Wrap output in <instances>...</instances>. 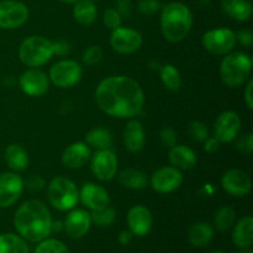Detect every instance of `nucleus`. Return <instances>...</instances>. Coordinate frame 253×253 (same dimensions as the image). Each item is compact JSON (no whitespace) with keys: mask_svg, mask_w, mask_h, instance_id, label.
I'll return each mask as SVG.
<instances>
[{"mask_svg":"<svg viewBox=\"0 0 253 253\" xmlns=\"http://www.w3.org/2000/svg\"><path fill=\"white\" fill-rule=\"evenodd\" d=\"M95 101L108 115L127 119L133 118L142 110L145 95L135 79L114 76L99 83L95 90Z\"/></svg>","mask_w":253,"mask_h":253,"instance_id":"1","label":"nucleus"},{"mask_svg":"<svg viewBox=\"0 0 253 253\" xmlns=\"http://www.w3.org/2000/svg\"><path fill=\"white\" fill-rule=\"evenodd\" d=\"M14 225L22 239L40 242L51 234V214L40 200H27L15 212Z\"/></svg>","mask_w":253,"mask_h":253,"instance_id":"2","label":"nucleus"},{"mask_svg":"<svg viewBox=\"0 0 253 253\" xmlns=\"http://www.w3.org/2000/svg\"><path fill=\"white\" fill-rule=\"evenodd\" d=\"M193 25L192 11L182 2H169L161 12V30L167 41L179 42L189 34Z\"/></svg>","mask_w":253,"mask_h":253,"instance_id":"3","label":"nucleus"},{"mask_svg":"<svg viewBox=\"0 0 253 253\" xmlns=\"http://www.w3.org/2000/svg\"><path fill=\"white\" fill-rule=\"evenodd\" d=\"M252 71V58L244 52H230L220 66V77L230 88L242 85Z\"/></svg>","mask_w":253,"mask_h":253,"instance_id":"4","label":"nucleus"},{"mask_svg":"<svg viewBox=\"0 0 253 253\" xmlns=\"http://www.w3.org/2000/svg\"><path fill=\"white\" fill-rule=\"evenodd\" d=\"M54 53V43L43 36H30L19 48V57L27 67H40L48 62Z\"/></svg>","mask_w":253,"mask_h":253,"instance_id":"5","label":"nucleus"},{"mask_svg":"<svg viewBox=\"0 0 253 253\" xmlns=\"http://www.w3.org/2000/svg\"><path fill=\"white\" fill-rule=\"evenodd\" d=\"M47 197L52 207L61 211L73 209L78 203L79 193L76 184L64 177H56L49 183Z\"/></svg>","mask_w":253,"mask_h":253,"instance_id":"6","label":"nucleus"},{"mask_svg":"<svg viewBox=\"0 0 253 253\" xmlns=\"http://www.w3.org/2000/svg\"><path fill=\"white\" fill-rule=\"evenodd\" d=\"M82 67L72 59H64L54 63L49 69V79L58 88H71L82 78Z\"/></svg>","mask_w":253,"mask_h":253,"instance_id":"7","label":"nucleus"},{"mask_svg":"<svg viewBox=\"0 0 253 253\" xmlns=\"http://www.w3.org/2000/svg\"><path fill=\"white\" fill-rule=\"evenodd\" d=\"M203 46L212 54H227L236 44V34L230 29L210 30L203 36Z\"/></svg>","mask_w":253,"mask_h":253,"instance_id":"8","label":"nucleus"},{"mask_svg":"<svg viewBox=\"0 0 253 253\" xmlns=\"http://www.w3.org/2000/svg\"><path fill=\"white\" fill-rule=\"evenodd\" d=\"M29 19V9L26 5L16 0L0 1V27L17 29Z\"/></svg>","mask_w":253,"mask_h":253,"instance_id":"9","label":"nucleus"},{"mask_svg":"<svg viewBox=\"0 0 253 253\" xmlns=\"http://www.w3.org/2000/svg\"><path fill=\"white\" fill-rule=\"evenodd\" d=\"M110 44L119 53L130 54L140 48L142 44V36L135 30L120 26L111 32Z\"/></svg>","mask_w":253,"mask_h":253,"instance_id":"10","label":"nucleus"},{"mask_svg":"<svg viewBox=\"0 0 253 253\" xmlns=\"http://www.w3.org/2000/svg\"><path fill=\"white\" fill-rule=\"evenodd\" d=\"M116 169H118V158L110 148L96 151L91 158V172L99 180L106 182L113 179Z\"/></svg>","mask_w":253,"mask_h":253,"instance_id":"11","label":"nucleus"},{"mask_svg":"<svg viewBox=\"0 0 253 253\" xmlns=\"http://www.w3.org/2000/svg\"><path fill=\"white\" fill-rule=\"evenodd\" d=\"M24 183L16 173L5 172L0 174V208L11 207L21 195Z\"/></svg>","mask_w":253,"mask_h":253,"instance_id":"12","label":"nucleus"},{"mask_svg":"<svg viewBox=\"0 0 253 253\" xmlns=\"http://www.w3.org/2000/svg\"><path fill=\"white\" fill-rule=\"evenodd\" d=\"M183 183V175L175 167H163L153 173L151 185L158 193H170L178 189Z\"/></svg>","mask_w":253,"mask_h":253,"instance_id":"13","label":"nucleus"},{"mask_svg":"<svg viewBox=\"0 0 253 253\" xmlns=\"http://www.w3.org/2000/svg\"><path fill=\"white\" fill-rule=\"evenodd\" d=\"M214 128L220 142H231L241 130V119L235 111H225L217 118Z\"/></svg>","mask_w":253,"mask_h":253,"instance_id":"14","label":"nucleus"},{"mask_svg":"<svg viewBox=\"0 0 253 253\" xmlns=\"http://www.w3.org/2000/svg\"><path fill=\"white\" fill-rule=\"evenodd\" d=\"M20 86L22 91L30 96H41L49 88V78L39 69H29L20 77Z\"/></svg>","mask_w":253,"mask_h":253,"instance_id":"15","label":"nucleus"},{"mask_svg":"<svg viewBox=\"0 0 253 253\" xmlns=\"http://www.w3.org/2000/svg\"><path fill=\"white\" fill-rule=\"evenodd\" d=\"M221 185L224 190L234 197H244L251 190V179L241 169H230L222 175Z\"/></svg>","mask_w":253,"mask_h":253,"instance_id":"16","label":"nucleus"},{"mask_svg":"<svg viewBox=\"0 0 253 253\" xmlns=\"http://www.w3.org/2000/svg\"><path fill=\"white\" fill-rule=\"evenodd\" d=\"M152 215L147 208L142 205L131 208L127 214V224L130 231L136 236H145L152 229Z\"/></svg>","mask_w":253,"mask_h":253,"instance_id":"17","label":"nucleus"},{"mask_svg":"<svg viewBox=\"0 0 253 253\" xmlns=\"http://www.w3.org/2000/svg\"><path fill=\"white\" fill-rule=\"evenodd\" d=\"M79 197H81L82 203L90 210L103 209V208L109 207V203H110L108 192L103 187L94 183L83 184Z\"/></svg>","mask_w":253,"mask_h":253,"instance_id":"18","label":"nucleus"},{"mask_svg":"<svg viewBox=\"0 0 253 253\" xmlns=\"http://www.w3.org/2000/svg\"><path fill=\"white\" fill-rule=\"evenodd\" d=\"M91 225L90 214L85 210L77 209L69 212L64 221V230L72 239H81L89 231Z\"/></svg>","mask_w":253,"mask_h":253,"instance_id":"19","label":"nucleus"},{"mask_svg":"<svg viewBox=\"0 0 253 253\" xmlns=\"http://www.w3.org/2000/svg\"><path fill=\"white\" fill-rule=\"evenodd\" d=\"M89 157H90V150L88 146L84 142H76L66 148L62 155V163L64 167L76 169L83 167Z\"/></svg>","mask_w":253,"mask_h":253,"instance_id":"20","label":"nucleus"},{"mask_svg":"<svg viewBox=\"0 0 253 253\" xmlns=\"http://www.w3.org/2000/svg\"><path fill=\"white\" fill-rule=\"evenodd\" d=\"M124 145L131 153L140 152L145 145V130L140 121L131 120L124 130Z\"/></svg>","mask_w":253,"mask_h":253,"instance_id":"21","label":"nucleus"},{"mask_svg":"<svg viewBox=\"0 0 253 253\" xmlns=\"http://www.w3.org/2000/svg\"><path fill=\"white\" fill-rule=\"evenodd\" d=\"M224 14L237 21H246L252 15V5L249 0H222Z\"/></svg>","mask_w":253,"mask_h":253,"instance_id":"22","label":"nucleus"},{"mask_svg":"<svg viewBox=\"0 0 253 253\" xmlns=\"http://www.w3.org/2000/svg\"><path fill=\"white\" fill-rule=\"evenodd\" d=\"M169 161L175 168L190 169L197 163V156H195L194 151H192L187 146L174 145L173 147H170Z\"/></svg>","mask_w":253,"mask_h":253,"instance_id":"23","label":"nucleus"},{"mask_svg":"<svg viewBox=\"0 0 253 253\" xmlns=\"http://www.w3.org/2000/svg\"><path fill=\"white\" fill-rule=\"evenodd\" d=\"M253 219L251 216H246L240 220L234 229L232 240L235 245L241 249H250L253 244Z\"/></svg>","mask_w":253,"mask_h":253,"instance_id":"24","label":"nucleus"},{"mask_svg":"<svg viewBox=\"0 0 253 253\" xmlns=\"http://www.w3.org/2000/svg\"><path fill=\"white\" fill-rule=\"evenodd\" d=\"M5 161L7 166L15 172H22L29 166V156L27 152L20 145L7 146L5 150Z\"/></svg>","mask_w":253,"mask_h":253,"instance_id":"25","label":"nucleus"},{"mask_svg":"<svg viewBox=\"0 0 253 253\" xmlns=\"http://www.w3.org/2000/svg\"><path fill=\"white\" fill-rule=\"evenodd\" d=\"M214 236V230L207 222H198L193 225L188 234V240L195 247L207 246Z\"/></svg>","mask_w":253,"mask_h":253,"instance_id":"26","label":"nucleus"},{"mask_svg":"<svg viewBox=\"0 0 253 253\" xmlns=\"http://www.w3.org/2000/svg\"><path fill=\"white\" fill-rule=\"evenodd\" d=\"M119 182L125 188L133 190H140L147 187V177L145 173L133 168L123 170L119 175Z\"/></svg>","mask_w":253,"mask_h":253,"instance_id":"27","label":"nucleus"},{"mask_svg":"<svg viewBox=\"0 0 253 253\" xmlns=\"http://www.w3.org/2000/svg\"><path fill=\"white\" fill-rule=\"evenodd\" d=\"M74 19L83 26H89L96 19V7L93 1L89 0H78L73 9Z\"/></svg>","mask_w":253,"mask_h":253,"instance_id":"28","label":"nucleus"},{"mask_svg":"<svg viewBox=\"0 0 253 253\" xmlns=\"http://www.w3.org/2000/svg\"><path fill=\"white\" fill-rule=\"evenodd\" d=\"M0 253H29L24 239L14 234L0 235Z\"/></svg>","mask_w":253,"mask_h":253,"instance_id":"29","label":"nucleus"},{"mask_svg":"<svg viewBox=\"0 0 253 253\" xmlns=\"http://www.w3.org/2000/svg\"><path fill=\"white\" fill-rule=\"evenodd\" d=\"M85 141L89 146L95 148L96 151L108 150V148L111 147L113 137H111V133L109 132L108 130L101 127H96L86 133Z\"/></svg>","mask_w":253,"mask_h":253,"instance_id":"30","label":"nucleus"},{"mask_svg":"<svg viewBox=\"0 0 253 253\" xmlns=\"http://www.w3.org/2000/svg\"><path fill=\"white\" fill-rule=\"evenodd\" d=\"M161 81L165 84L166 88L172 91L179 90L180 86H182V78H180L179 72L172 64H166L165 67H162Z\"/></svg>","mask_w":253,"mask_h":253,"instance_id":"31","label":"nucleus"},{"mask_svg":"<svg viewBox=\"0 0 253 253\" xmlns=\"http://www.w3.org/2000/svg\"><path fill=\"white\" fill-rule=\"evenodd\" d=\"M235 222V210L230 207H222L217 210L214 217V224L219 231H227Z\"/></svg>","mask_w":253,"mask_h":253,"instance_id":"32","label":"nucleus"},{"mask_svg":"<svg viewBox=\"0 0 253 253\" xmlns=\"http://www.w3.org/2000/svg\"><path fill=\"white\" fill-rule=\"evenodd\" d=\"M116 217V212L113 208H103V209L99 210H93V212L90 214L91 222H94L98 226H109L110 224H113L114 220Z\"/></svg>","mask_w":253,"mask_h":253,"instance_id":"33","label":"nucleus"},{"mask_svg":"<svg viewBox=\"0 0 253 253\" xmlns=\"http://www.w3.org/2000/svg\"><path fill=\"white\" fill-rule=\"evenodd\" d=\"M35 253H69L68 247L58 240H42L35 250Z\"/></svg>","mask_w":253,"mask_h":253,"instance_id":"34","label":"nucleus"},{"mask_svg":"<svg viewBox=\"0 0 253 253\" xmlns=\"http://www.w3.org/2000/svg\"><path fill=\"white\" fill-rule=\"evenodd\" d=\"M189 133L192 136L193 140L198 141V142H204L208 137H209V130H208L207 125L200 121H193L189 125Z\"/></svg>","mask_w":253,"mask_h":253,"instance_id":"35","label":"nucleus"},{"mask_svg":"<svg viewBox=\"0 0 253 253\" xmlns=\"http://www.w3.org/2000/svg\"><path fill=\"white\" fill-rule=\"evenodd\" d=\"M101 59H103V51L99 46H90L84 51L83 62L86 66L98 64Z\"/></svg>","mask_w":253,"mask_h":253,"instance_id":"36","label":"nucleus"},{"mask_svg":"<svg viewBox=\"0 0 253 253\" xmlns=\"http://www.w3.org/2000/svg\"><path fill=\"white\" fill-rule=\"evenodd\" d=\"M103 20H104V24H105L106 26L111 30H115V29H118V27L121 26L120 14L116 11V9H113V7L105 10Z\"/></svg>","mask_w":253,"mask_h":253,"instance_id":"37","label":"nucleus"},{"mask_svg":"<svg viewBox=\"0 0 253 253\" xmlns=\"http://www.w3.org/2000/svg\"><path fill=\"white\" fill-rule=\"evenodd\" d=\"M161 4L158 0H140L138 2V11L142 15L150 16V15L155 14L158 9H160Z\"/></svg>","mask_w":253,"mask_h":253,"instance_id":"38","label":"nucleus"},{"mask_svg":"<svg viewBox=\"0 0 253 253\" xmlns=\"http://www.w3.org/2000/svg\"><path fill=\"white\" fill-rule=\"evenodd\" d=\"M161 143L166 147H173L177 143V133L174 130L169 127H166L160 133Z\"/></svg>","mask_w":253,"mask_h":253,"instance_id":"39","label":"nucleus"},{"mask_svg":"<svg viewBox=\"0 0 253 253\" xmlns=\"http://www.w3.org/2000/svg\"><path fill=\"white\" fill-rule=\"evenodd\" d=\"M236 147L244 153H251L253 150V135L247 133L244 137L240 138L236 143Z\"/></svg>","mask_w":253,"mask_h":253,"instance_id":"40","label":"nucleus"},{"mask_svg":"<svg viewBox=\"0 0 253 253\" xmlns=\"http://www.w3.org/2000/svg\"><path fill=\"white\" fill-rule=\"evenodd\" d=\"M26 187L32 192H39L44 188V180L40 175H30L26 179Z\"/></svg>","mask_w":253,"mask_h":253,"instance_id":"41","label":"nucleus"},{"mask_svg":"<svg viewBox=\"0 0 253 253\" xmlns=\"http://www.w3.org/2000/svg\"><path fill=\"white\" fill-rule=\"evenodd\" d=\"M131 2L130 0H119L118 9L116 11L120 14L121 17H128L131 15Z\"/></svg>","mask_w":253,"mask_h":253,"instance_id":"42","label":"nucleus"},{"mask_svg":"<svg viewBox=\"0 0 253 253\" xmlns=\"http://www.w3.org/2000/svg\"><path fill=\"white\" fill-rule=\"evenodd\" d=\"M236 41H239L240 43L244 44V46H251L253 42V35L251 31H240L239 34L236 35Z\"/></svg>","mask_w":253,"mask_h":253,"instance_id":"43","label":"nucleus"},{"mask_svg":"<svg viewBox=\"0 0 253 253\" xmlns=\"http://www.w3.org/2000/svg\"><path fill=\"white\" fill-rule=\"evenodd\" d=\"M220 147V141L217 140L216 137H208L207 140L204 141V150L207 151L208 153H214L219 150Z\"/></svg>","mask_w":253,"mask_h":253,"instance_id":"44","label":"nucleus"},{"mask_svg":"<svg viewBox=\"0 0 253 253\" xmlns=\"http://www.w3.org/2000/svg\"><path fill=\"white\" fill-rule=\"evenodd\" d=\"M252 89H253V81H250L245 90V103H246L247 108L253 109V95H252Z\"/></svg>","mask_w":253,"mask_h":253,"instance_id":"45","label":"nucleus"},{"mask_svg":"<svg viewBox=\"0 0 253 253\" xmlns=\"http://www.w3.org/2000/svg\"><path fill=\"white\" fill-rule=\"evenodd\" d=\"M118 240H119V242H120L121 245L126 246V245L130 244L131 240H132V232H131V231H121L120 234H119Z\"/></svg>","mask_w":253,"mask_h":253,"instance_id":"46","label":"nucleus"},{"mask_svg":"<svg viewBox=\"0 0 253 253\" xmlns=\"http://www.w3.org/2000/svg\"><path fill=\"white\" fill-rule=\"evenodd\" d=\"M237 253H253V252L251 251V250H242V251H240Z\"/></svg>","mask_w":253,"mask_h":253,"instance_id":"47","label":"nucleus"},{"mask_svg":"<svg viewBox=\"0 0 253 253\" xmlns=\"http://www.w3.org/2000/svg\"><path fill=\"white\" fill-rule=\"evenodd\" d=\"M62 1L68 2V4H71V2H77V1H78V0H62Z\"/></svg>","mask_w":253,"mask_h":253,"instance_id":"48","label":"nucleus"},{"mask_svg":"<svg viewBox=\"0 0 253 253\" xmlns=\"http://www.w3.org/2000/svg\"><path fill=\"white\" fill-rule=\"evenodd\" d=\"M211 253H224V252H220V251H215V252H211Z\"/></svg>","mask_w":253,"mask_h":253,"instance_id":"49","label":"nucleus"},{"mask_svg":"<svg viewBox=\"0 0 253 253\" xmlns=\"http://www.w3.org/2000/svg\"><path fill=\"white\" fill-rule=\"evenodd\" d=\"M89 1H94V0H89Z\"/></svg>","mask_w":253,"mask_h":253,"instance_id":"50","label":"nucleus"}]
</instances>
